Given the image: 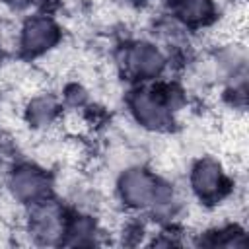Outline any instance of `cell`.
Listing matches in <instances>:
<instances>
[{"label": "cell", "mask_w": 249, "mask_h": 249, "mask_svg": "<svg viewBox=\"0 0 249 249\" xmlns=\"http://www.w3.org/2000/svg\"><path fill=\"white\" fill-rule=\"evenodd\" d=\"M29 121L35 124V126H45L53 121L54 113H56V103L53 97H47V95H41V97H35L31 103H29Z\"/></svg>", "instance_id": "9"}, {"label": "cell", "mask_w": 249, "mask_h": 249, "mask_svg": "<svg viewBox=\"0 0 249 249\" xmlns=\"http://www.w3.org/2000/svg\"><path fill=\"white\" fill-rule=\"evenodd\" d=\"M10 191L19 202H41L49 193V179L43 171L23 165L12 173Z\"/></svg>", "instance_id": "3"}, {"label": "cell", "mask_w": 249, "mask_h": 249, "mask_svg": "<svg viewBox=\"0 0 249 249\" xmlns=\"http://www.w3.org/2000/svg\"><path fill=\"white\" fill-rule=\"evenodd\" d=\"M175 14L189 21V23H198L210 16L212 4L210 0H173Z\"/></svg>", "instance_id": "8"}, {"label": "cell", "mask_w": 249, "mask_h": 249, "mask_svg": "<svg viewBox=\"0 0 249 249\" xmlns=\"http://www.w3.org/2000/svg\"><path fill=\"white\" fill-rule=\"evenodd\" d=\"M70 245H88L93 243V233H95V226L91 220L88 218H78L72 226H70Z\"/></svg>", "instance_id": "10"}, {"label": "cell", "mask_w": 249, "mask_h": 249, "mask_svg": "<svg viewBox=\"0 0 249 249\" xmlns=\"http://www.w3.org/2000/svg\"><path fill=\"white\" fill-rule=\"evenodd\" d=\"M124 64L132 76L152 78L161 72L165 60L156 47L148 43H136L124 53Z\"/></svg>", "instance_id": "5"}, {"label": "cell", "mask_w": 249, "mask_h": 249, "mask_svg": "<svg viewBox=\"0 0 249 249\" xmlns=\"http://www.w3.org/2000/svg\"><path fill=\"white\" fill-rule=\"evenodd\" d=\"M119 191H121L123 200L128 206L140 208V206H148L154 202L158 183L148 171L134 167V169H128L123 173V177L119 181Z\"/></svg>", "instance_id": "2"}, {"label": "cell", "mask_w": 249, "mask_h": 249, "mask_svg": "<svg viewBox=\"0 0 249 249\" xmlns=\"http://www.w3.org/2000/svg\"><path fill=\"white\" fill-rule=\"evenodd\" d=\"M56 37H58V31L51 19L33 18L21 29V47L31 54H37L51 49L56 43Z\"/></svg>", "instance_id": "6"}, {"label": "cell", "mask_w": 249, "mask_h": 249, "mask_svg": "<svg viewBox=\"0 0 249 249\" xmlns=\"http://www.w3.org/2000/svg\"><path fill=\"white\" fill-rule=\"evenodd\" d=\"M31 233L43 243H56L64 233L62 214L56 204L41 200L31 212Z\"/></svg>", "instance_id": "4"}, {"label": "cell", "mask_w": 249, "mask_h": 249, "mask_svg": "<svg viewBox=\"0 0 249 249\" xmlns=\"http://www.w3.org/2000/svg\"><path fill=\"white\" fill-rule=\"evenodd\" d=\"M193 189L200 198H216L222 195L226 181H224V173L220 169V165L212 160H202L195 165L193 169V177H191Z\"/></svg>", "instance_id": "7"}, {"label": "cell", "mask_w": 249, "mask_h": 249, "mask_svg": "<svg viewBox=\"0 0 249 249\" xmlns=\"http://www.w3.org/2000/svg\"><path fill=\"white\" fill-rule=\"evenodd\" d=\"M132 113L138 123H142L148 128H163L169 123V109L171 103L165 101L158 91L154 89H140L130 99Z\"/></svg>", "instance_id": "1"}, {"label": "cell", "mask_w": 249, "mask_h": 249, "mask_svg": "<svg viewBox=\"0 0 249 249\" xmlns=\"http://www.w3.org/2000/svg\"><path fill=\"white\" fill-rule=\"evenodd\" d=\"M10 4H14L16 8H25V6H29V4H35V2H39V0H8Z\"/></svg>", "instance_id": "11"}]
</instances>
